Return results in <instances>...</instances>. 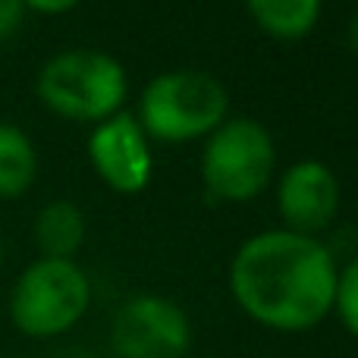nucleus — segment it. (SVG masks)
<instances>
[{
    "mask_svg": "<svg viewBox=\"0 0 358 358\" xmlns=\"http://www.w3.org/2000/svg\"><path fill=\"white\" fill-rule=\"evenodd\" d=\"M334 248L317 236L261 229L236 248L227 286L236 308L273 334H308L334 315Z\"/></svg>",
    "mask_w": 358,
    "mask_h": 358,
    "instance_id": "f257e3e1",
    "label": "nucleus"
},
{
    "mask_svg": "<svg viewBox=\"0 0 358 358\" xmlns=\"http://www.w3.org/2000/svg\"><path fill=\"white\" fill-rule=\"evenodd\" d=\"M229 117V92L204 69H167L138 94V126L151 142H204Z\"/></svg>",
    "mask_w": 358,
    "mask_h": 358,
    "instance_id": "f03ea898",
    "label": "nucleus"
},
{
    "mask_svg": "<svg viewBox=\"0 0 358 358\" xmlns=\"http://www.w3.org/2000/svg\"><path fill=\"white\" fill-rule=\"evenodd\" d=\"M35 94L54 117L94 126L123 110L129 76L113 54L76 48L54 54L38 69Z\"/></svg>",
    "mask_w": 358,
    "mask_h": 358,
    "instance_id": "7ed1b4c3",
    "label": "nucleus"
},
{
    "mask_svg": "<svg viewBox=\"0 0 358 358\" xmlns=\"http://www.w3.org/2000/svg\"><path fill=\"white\" fill-rule=\"evenodd\" d=\"M92 308V280L82 264L35 258L10 289V324L29 340H57L79 327Z\"/></svg>",
    "mask_w": 358,
    "mask_h": 358,
    "instance_id": "20e7f679",
    "label": "nucleus"
},
{
    "mask_svg": "<svg viewBox=\"0 0 358 358\" xmlns=\"http://www.w3.org/2000/svg\"><path fill=\"white\" fill-rule=\"evenodd\" d=\"M277 170L273 136L255 117H227L201 145V182L214 201L248 204Z\"/></svg>",
    "mask_w": 358,
    "mask_h": 358,
    "instance_id": "39448f33",
    "label": "nucleus"
},
{
    "mask_svg": "<svg viewBox=\"0 0 358 358\" xmlns=\"http://www.w3.org/2000/svg\"><path fill=\"white\" fill-rule=\"evenodd\" d=\"M110 346L120 358H185L192 349V321L173 299L138 292L113 315Z\"/></svg>",
    "mask_w": 358,
    "mask_h": 358,
    "instance_id": "423d86ee",
    "label": "nucleus"
},
{
    "mask_svg": "<svg viewBox=\"0 0 358 358\" xmlns=\"http://www.w3.org/2000/svg\"><path fill=\"white\" fill-rule=\"evenodd\" d=\"M85 155L98 179L117 195H138L148 189L155 173L151 138L138 126L136 113L120 110L101 120L88 132Z\"/></svg>",
    "mask_w": 358,
    "mask_h": 358,
    "instance_id": "0eeeda50",
    "label": "nucleus"
},
{
    "mask_svg": "<svg viewBox=\"0 0 358 358\" xmlns=\"http://www.w3.org/2000/svg\"><path fill=\"white\" fill-rule=\"evenodd\" d=\"M343 204L340 176L330 164L305 157L280 173L277 182V214L283 229L302 236H317L336 220Z\"/></svg>",
    "mask_w": 358,
    "mask_h": 358,
    "instance_id": "6e6552de",
    "label": "nucleus"
},
{
    "mask_svg": "<svg viewBox=\"0 0 358 358\" xmlns=\"http://www.w3.org/2000/svg\"><path fill=\"white\" fill-rule=\"evenodd\" d=\"M31 233H35V245L41 252V258L76 261V255L85 245V236H88L85 210L76 201H66V198L48 201L38 210Z\"/></svg>",
    "mask_w": 358,
    "mask_h": 358,
    "instance_id": "1a4fd4ad",
    "label": "nucleus"
},
{
    "mask_svg": "<svg viewBox=\"0 0 358 358\" xmlns=\"http://www.w3.org/2000/svg\"><path fill=\"white\" fill-rule=\"evenodd\" d=\"M252 22L273 41H302L317 29L324 0H245Z\"/></svg>",
    "mask_w": 358,
    "mask_h": 358,
    "instance_id": "9d476101",
    "label": "nucleus"
},
{
    "mask_svg": "<svg viewBox=\"0 0 358 358\" xmlns=\"http://www.w3.org/2000/svg\"><path fill=\"white\" fill-rule=\"evenodd\" d=\"M38 148L16 123H0V201H16L38 179Z\"/></svg>",
    "mask_w": 358,
    "mask_h": 358,
    "instance_id": "9b49d317",
    "label": "nucleus"
},
{
    "mask_svg": "<svg viewBox=\"0 0 358 358\" xmlns=\"http://www.w3.org/2000/svg\"><path fill=\"white\" fill-rule=\"evenodd\" d=\"M334 315L343 324V330L358 340V255H352L336 273Z\"/></svg>",
    "mask_w": 358,
    "mask_h": 358,
    "instance_id": "f8f14e48",
    "label": "nucleus"
},
{
    "mask_svg": "<svg viewBox=\"0 0 358 358\" xmlns=\"http://www.w3.org/2000/svg\"><path fill=\"white\" fill-rule=\"evenodd\" d=\"M25 19L22 0H0V44L10 41Z\"/></svg>",
    "mask_w": 358,
    "mask_h": 358,
    "instance_id": "ddd939ff",
    "label": "nucleus"
},
{
    "mask_svg": "<svg viewBox=\"0 0 358 358\" xmlns=\"http://www.w3.org/2000/svg\"><path fill=\"white\" fill-rule=\"evenodd\" d=\"M79 3L82 0H22L25 13H38V16H63Z\"/></svg>",
    "mask_w": 358,
    "mask_h": 358,
    "instance_id": "4468645a",
    "label": "nucleus"
},
{
    "mask_svg": "<svg viewBox=\"0 0 358 358\" xmlns=\"http://www.w3.org/2000/svg\"><path fill=\"white\" fill-rule=\"evenodd\" d=\"M346 44H349V50L358 57V13H352L349 16V25H346Z\"/></svg>",
    "mask_w": 358,
    "mask_h": 358,
    "instance_id": "2eb2a0df",
    "label": "nucleus"
},
{
    "mask_svg": "<svg viewBox=\"0 0 358 358\" xmlns=\"http://www.w3.org/2000/svg\"><path fill=\"white\" fill-rule=\"evenodd\" d=\"M0 264H3V239H0Z\"/></svg>",
    "mask_w": 358,
    "mask_h": 358,
    "instance_id": "dca6fc26",
    "label": "nucleus"
},
{
    "mask_svg": "<svg viewBox=\"0 0 358 358\" xmlns=\"http://www.w3.org/2000/svg\"><path fill=\"white\" fill-rule=\"evenodd\" d=\"M0 358H6V355H0Z\"/></svg>",
    "mask_w": 358,
    "mask_h": 358,
    "instance_id": "f3484780",
    "label": "nucleus"
}]
</instances>
